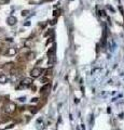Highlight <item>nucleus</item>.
Instances as JSON below:
<instances>
[{"instance_id":"obj_1","label":"nucleus","mask_w":124,"mask_h":130,"mask_svg":"<svg viewBox=\"0 0 124 130\" xmlns=\"http://www.w3.org/2000/svg\"><path fill=\"white\" fill-rule=\"evenodd\" d=\"M15 109H16V105L14 103H12V102H9L5 105V112L7 114H12L14 113Z\"/></svg>"},{"instance_id":"obj_2","label":"nucleus","mask_w":124,"mask_h":130,"mask_svg":"<svg viewBox=\"0 0 124 130\" xmlns=\"http://www.w3.org/2000/svg\"><path fill=\"white\" fill-rule=\"evenodd\" d=\"M41 73H42V69H41V68H38V67H36V68L31 69L30 75H31V77L37 78V77H39V76L41 75Z\"/></svg>"},{"instance_id":"obj_3","label":"nucleus","mask_w":124,"mask_h":130,"mask_svg":"<svg viewBox=\"0 0 124 130\" xmlns=\"http://www.w3.org/2000/svg\"><path fill=\"white\" fill-rule=\"evenodd\" d=\"M22 85L24 86V87H27V86H30L31 83H33V79L31 78H29V77H27V78H24L23 80H22Z\"/></svg>"},{"instance_id":"obj_4","label":"nucleus","mask_w":124,"mask_h":130,"mask_svg":"<svg viewBox=\"0 0 124 130\" xmlns=\"http://www.w3.org/2000/svg\"><path fill=\"white\" fill-rule=\"evenodd\" d=\"M7 22H8V24L9 25H15L16 24V22H17V20H16V17H14V16H9L8 17V20H7Z\"/></svg>"},{"instance_id":"obj_5","label":"nucleus","mask_w":124,"mask_h":130,"mask_svg":"<svg viewBox=\"0 0 124 130\" xmlns=\"http://www.w3.org/2000/svg\"><path fill=\"white\" fill-rule=\"evenodd\" d=\"M55 62H56V57H55V55H52V57H49V61H48V65L49 66H53L54 64H55Z\"/></svg>"},{"instance_id":"obj_6","label":"nucleus","mask_w":124,"mask_h":130,"mask_svg":"<svg viewBox=\"0 0 124 130\" xmlns=\"http://www.w3.org/2000/svg\"><path fill=\"white\" fill-rule=\"evenodd\" d=\"M16 52H17L16 48H9L7 51V55H15Z\"/></svg>"},{"instance_id":"obj_7","label":"nucleus","mask_w":124,"mask_h":130,"mask_svg":"<svg viewBox=\"0 0 124 130\" xmlns=\"http://www.w3.org/2000/svg\"><path fill=\"white\" fill-rule=\"evenodd\" d=\"M55 53V46H53V47L51 48V49L48 51V57H52V55H55L54 54Z\"/></svg>"},{"instance_id":"obj_8","label":"nucleus","mask_w":124,"mask_h":130,"mask_svg":"<svg viewBox=\"0 0 124 130\" xmlns=\"http://www.w3.org/2000/svg\"><path fill=\"white\" fill-rule=\"evenodd\" d=\"M8 81V78L5 75H0V83H5Z\"/></svg>"},{"instance_id":"obj_9","label":"nucleus","mask_w":124,"mask_h":130,"mask_svg":"<svg viewBox=\"0 0 124 130\" xmlns=\"http://www.w3.org/2000/svg\"><path fill=\"white\" fill-rule=\"evenodd\" d=\"M49 88H50V85L49 83H48V85H45V86H43L42 88H41V89H40V92L41 93H43V92H45V91H49Z\"/></svg>"},{"instance_id":"obj_10","label":"nucleus","mask_w":124,"mask_h":130,"mask_svg":"<svg viewBox=\"0 0 124 130\" xmlns=\"http://www.w3.org/2000/svg\"><path fill=\"white\" fill-rule=\"evenodd\" d=\"M13 66H14V64L13 63H8V64H5V69H9L10 71V69L13 68Z\"/></svg>"},{"instance_id":"obj_11","label":"nucleus","mask_w":124,"mask_h":130,"mask_svg":"<svg viewBox=\"0 0 124 130\" xmlns=\"http://www.w3.org/2000/svg\"><path fill=\"white\" fill-rule=\"evenodd\" d=\"M27 59L28 60H33L35 59V52H30V53H28V54H27Z\"/></svg>"},{"instance_id":"obj_12","label":"nucleus","mask_w":124,"mask_h":130,"mask_svg":"<svg viewBox=\"0 0 124 130\" xmlns=\"http://www.w3.org/2000/svg\"><path fill=\"white\" fill-rule=\"evenodd\" d=\"M28 13H29L28 10H24V11H22V15H23V16H27Z\"/></svg>"},{"instance_id":"obj_13","label":"nucleus","mask_w":124,"mask_h":130,"mask_svg":"<svg viewBox=\"0 0 124 130\" xmlns=\"http://www.w3.org/2000/svg\"><path fill=\"white\" fill-rule=\"evenodd\" d=\"M10 0H0V5H5V3H8Z\"/></svg>"},{"instance_id":"obj_14","label":"nucleus","mask_w":124,"mask_h":130,"mask_svg":"<svg viewBox=\"0 0 124 130\" xmlns=\"http://www.w3.org/2000/svg\"><path fill=\"white\" fill-rule=\"evenodd\" d=\"M37 109V107H30V111L33 112V113H36V112L38 111V109Z\"/></svg>"},{"instance_id":"obj_15","label":"nucleus","mask_w":124,"mask_h":130,"mask_svg":"<svg viewBox=\"0 0 124 130\" xmlns=\"http://www.w3.org/2000/svg\"><path fill=\"white\" fill-rule=\"evenodd\" d=\"M19 101H22V102H24V101H25V98H21V99H19Z\"/></svg>"},{"instance_id":"obj_16","label":"nucleus","mask_w":124,"mask_h":130,"mask_svg":"<svg viewBox=\"0 0 124 130\" xmlns=\"http://www.w3.org/2000/svg\"><path fill=\"white\" fill-rule=\"evenodd\" d=\"M38 101V99H36V98H35V99H33V102H37Z\"/></svg>"},{"instance_id":"obj_17","label":"nucleus","mask_w":124,"mask_h":130,"mask_svg":"<svg viewBox=\"0 0 124 130\" xmlns=\"http://www.w3.org/2000/svg\"><path fill=\"white\" fill-rule=\"evenodd\" d=\"M44 1H51V0H44Z\"/></svg>"}]
</instances>
